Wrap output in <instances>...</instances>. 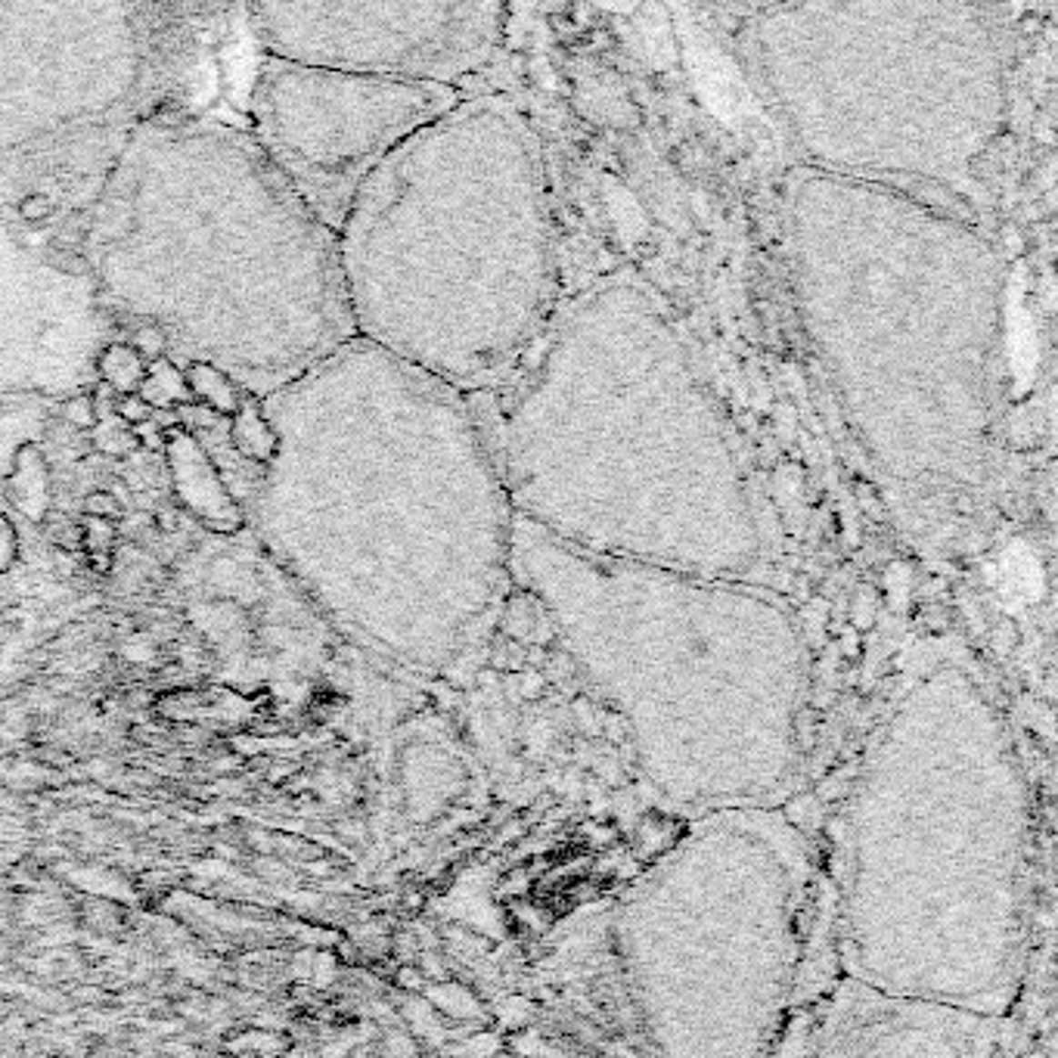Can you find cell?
Returning a JSON list of instances; mask_svg holds the SVG:
<instances>
[{
  "label": "cell",
  "mask_w": 1058,
  "mask_h": 1058,
  "mask_svg": "<svg viewBox=\"0 0 1058 1058\" xmlns=\"http://www.w3.org/2000/svg\"><path fill=\"white\" fill-rule=\"evenodd\" d=\"M246 13L270 59L457 90L494 56L503 35L494 4L270 0Z\"/></svg>",
  "instance_id": "cell-12"
},
{
  "label": "cell",
  "mask_w": 1058,
  "mask_h": 1058,
  "mask_svg": "<svg viewBox=\"0 0 1058 1058\" xmlns=\"http://www.w3.org/2000/svg\"><path fill=\"white\" fill-rule=\"evenodd\" d=\"M184 379L190 395L199 400V407H206L215 417H237L239 407H243V391L237 388L224 373H217L215 367L206 364H193L184 369Z\"/></svg>",
  "instance_id": "cell-16"
},
{
  "label": "cell",
  "mask_w": 1058,
  "mask_h": 1058,
  "mask_svg": "<svg viewBox=\"0 0 1058 1058\" xmlns=\"http://www.w3.org/2000/svg\"><path fill=\"white\" fill-rule=\"evenodd\" d=\"M227 441L230 448L239 453L243 459L255 466H267L274 459L277 450V438L270 432V426L264 422L258 404H243L239 413L233 417V422L227 426Z\"/></svg>",
  "instance_id": "cell-15"
},
{
  "label": "cell",
  "mask_w": 1058,
  "mask_h": 1058,
  "mask_svg": "<svg viewBox=\"0 0 1058 1058\" xmlns=\"http://www.w3.org/2000/svg\"><path fill=\"white\" fill-rule=\"evenodd\" d=\"M457 87L351 75L264 56L252 85V137L329 227L382 158L459 100Z\"/></svg>",
  "instance_id": "cell-11"
},
{
  "label": "cell",
  "mask_w": 1058,
  "mask_h": 1058,
  "mask_svg": "<svg viewBox=\"0 0 1058 1058\" xmlns=\"http://www.w3.org/2000/svg\"><path fill=\"white\" fill-rule=\"evenodd\" d=\"M87 509H90V512H112V516H116L118 506L112 503V497H109V494H94V497L87 500Z\"/></svg>",
  "instance_id": "cell-21"
},
{
  "label": "cell",
  "mask_w": 1058,
  "mask_h": 1058,
  "mask_svg": "<svg viewBox=\"0 0 1058 1058\" xmlns=\"http://www.w3.org/2000/svg\"><path fill=\"white\" fill-rule=\"evenodd\" d=\"M512 584L549 618L664 801L705 816L785 798L807 745L811 652L776 593L593 556L525 519Z\"/></svg>",
  "instance_id": "cell-6"
},
{
  "label": "cell",
  "mask_w": 1058,
  "mask_h": 1058,
  "mask_svg": "<svg viewBox=\"0 0 1058 1058\" xmlns=\"http://www.w3.org/2000/svg\"><path fill=\"white\" fill-rule=\"evenodd\" d=\"M168 457L174 469V488L177 497L193 516H199L215 531H237L243 528V512L227 494L221 475L215 472L206 450L196 444L193 435L180 432L168 441Z\"/></svg>",
  "instance_id": "cell-14"
},
{
  "label": "cell",
  "mask_w": 1058,
  "mask_h": 1058,
  "mask_svg": "<svg viewBox=\"0 0 1058 1058\" xmlns=\"http://www.w3.org/2000/svg\"><path fill=\"white\" fill-rule=\"evenodd\" d=\"M258 410L277 450L239 512L307 602L419 674L472 659L519 519L475 400L351 338Z\"/></svg>",
  "instance_id": "cell-1"
},
{
  "label": "cell",
  "mask_w": 1058,
  "mask_h": 1058,
  "mask_svg": "<svg viewBox=\"0 0 1058 1058\" xmlns=\"http://www.w3.org/2000/svg\"><path fill=\"white\" fill-rule=\"evenodd\" d=\"M813 853L770 807L692 816L627 891L615 947L655 1058H773L795 1006Z\"/></svg>",
  "instance_id": "cell-9"
},
{
  "label": "cell",
  "mask_w": 1058,
  "mask_h": 1058,
  "mask_svg": "<svg viewBox=\"0 0 1058 1058\" xmlns=\"http://www.w3.org/2000/svg\"><path fill=\"white\" fill-rule=\"evenodd\" d=\"M96 369H100L103 382L109 385L116 395L127 398V391H140L149 364L127 342H116V345H106L100 351Z\"/></svg>",
  "instance_id": "cell-17"
},
{
  "label": "cell",
  "mask_w": 1058,
  "mask_h": 1058,
  "mask_svg": "<svg viewBox=\"0 0 1058 1058\" xmlns=\"http://www.w3.org/2000/svg\"><path fill=\"white\" fill-rule=\"evenodd\" d=\"M745 50L801 168L974 221L1009 109L1006 44L981 6H763Z\"/></svg>",
  "instance_id": "cell-8"
},
{
  "label": "cell",
  "mask_w": 1058,
  "mask_h": 1058,
  "mask_svg": "<svg viewBox=\"0 0 1058 1058\" xmlns=\"http://www.w3.org/2000/svg\"><path fill=\"white\" fill-rule=\"evenodd\" d=\"M16 208H19V215L25 224H47V221H53V215H56L59 202L50 199V196H44V193H32V196H25Z\"/></svg>",
  "instance_id": "cell-19"
},
{
  "label": "cell",
  "mask_w": 1058,
  "mask_h": 1058,
  "mask_svg": "<svg viewBox=\"0 0 1058 1058\" xmlns=\"http://www.w3.org/2000/svg\"><path fill=\"white\" fill-rule=\"evenodd\" d=\"M338 255L358 338L469 398L500 385L565 301L531 122L503 96H459L364 180Z\"/></svg>",
  "instance_id": "cell-7"
},
{
  "label": "cell",
  "mask_w": 1058,
  "mask_h": 1058,
  "mask_svg": "<svg viewBox=\"0 0 1058 1058\" xmlns=\"http://www.w3.org/2000/svg\"><path fill=\"white\" fill-rule=\"evenodd\" d=\"M1000 1018L841 978L816 1003L789 1058H996Z\"/></svg>",
  "instance_id": "cell-13"
},
{
  "label": "cell",
  "mask_w": 1058,
  "mask_h": 1058,
  "mask_svg": "<svg viewBox=\"0 0 1058 1058\" xmlns=\"http://www.w3.org/2000/svg\"><path fill=\"white\" fill-rule=\"evenodd\" d=\"M78 252L116 327H153L174 367L267 398L358 338L338 233L237 125L168 109L134 127Z\"/></svg>",
  "instance_id": "cell-5"
},
{
  "label": "cell",
  "mask_w": 1058,
  "mask_h": 1058,
  "mask_svg": "<svg viewBox=\"0 0 1058 1058\" xmlns=\"http://www.w3.org/2000/svg\"><path fill=\"white\" fill-rule=\"evenodd\" d=\"M137 398L149 407H186V404H193V395H190L186 379H184V369L174 367L171 360L149 364L146 379H143Z\"/></svg>",
  "instance_id": "cell-18"
},
{
  "label": "cell",
  "mask_w": 1058,
  "mask_h": 1058,
  "mask_svg": "<svg viewBox=\"0 0 1058 1058\" xmlns=\"http://www.w3.org/2000/svg\"><path fill=\"white\" fill-rule=\"evenodd\" d=\"M1031 804L978 668L919 649L875 714L835 844L844 978L987 1018L1022 978Z\"/></svg>",
  "instance_id": "cell-3"
},
{
  "label": "cell",
  "mask_w": 1058,
  "mask_h": 1058,
  "mask_svg": "<svg viewBox=\"0 0 1058 1058\" xmlns=\"http://www.w3.org/2000/svg\"><path fill=\"white\" fill-rule=\"evenodd\" d=\"M782 199L795 305L844 419L901 521L947 538L993 479L996 248L972 217L801 165Z\"/></svg>",
  "instance_id": "cell-4"
},
{
  "label": "cell",
  "mask_w": 1058,
  "mask_h": 1058,
  "mask_svg": "<svg viewBox=\"0 0 1058 1058\" xmlns=\"http://www.w3.org/2000/svg\"><path fill=\"white\" fill-rule=\"evenodd\" d=\"M87 773H90V776H106V773H109V767H106L103 761H94V763L87 767Z\"/></svg>",
  "instance_id": "cell-22"
},
{
  "label": "cell",
  "mask_w": 1058,
  "mask_h": 1058,
  "mask_svg": "<svg viewBox=\"0 0 1058 1058\" xmlns=\"http://www.w3.org/2000/svg\"><path fill=\"white\" fill-rule=\"evenodd\" d=\"M63 419L72 422V426L78 428H90L96 422V410H94V400L87 395H75L63 404Z\"/></svg>",
  "instance_id": "cell-20"
},
{
  "label": "cell",
  "mask_w": 1058,
  "mask_h": 1058,
  "mask_svg": "<svg viewBox=\"0 0 1058 1058\" xmlns=\"http://www.w3.org/2000/svg\"><path fill=\"white\" fill-rule=\"evenodd\" d=\"M211 4H0V199L78 190L85 215L134 127L184 109Z\"/></svg>",
  "instance_id": "cell-10"
},
{
  "label": "cell",
  "mask_w": 1058,
  "mask_h": 1058,
  "mask_svg": "<svg viewBox=\"0 0 1058 1058\" xmlns=\"http://www.w3.org/2000/svg\"><path fill=\"white\" fill-rule=\"evenodd\" d=\"M472 400L528 525L593 556L763 587L767 506L692 348L640 279L569 296Z\"/></svg>",
  "instance_id": "cell-2"
}]
</instances>
